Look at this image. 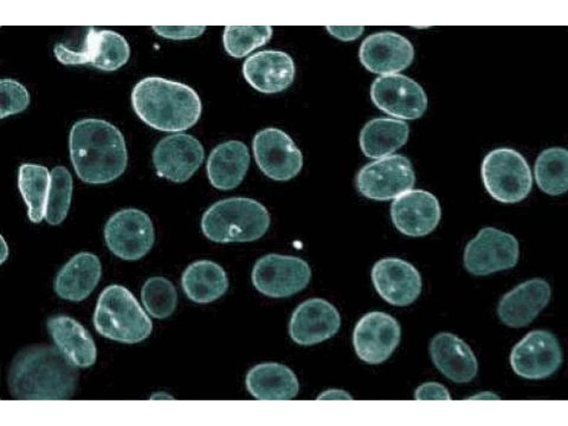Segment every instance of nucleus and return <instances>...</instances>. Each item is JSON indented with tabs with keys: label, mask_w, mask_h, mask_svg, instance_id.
Segmentation results:
<instances>
[{
	"label": "nucleus",
	"mask_w": 568,
	"mask_h": 426,
	"mask_svg": "<svg viewBox=\"0 0 568 426\" xmlns=\"http://www.w3.org/2000/svg\"><path fill=\"white\" fill-rule=\"evenodd\" d=\"M70 159L77 175L88 184H106L125 171L128 154L121 132L99 119H83L72 126Z\"/></svg>",
	"instance_id": "f257e3e1"
},
{
	"label": "nucleus",
	"mask_w": 568,
	"mask_h": 426,
	"mask_svg": "<svg viewBox=\"0 0 568 426\" xmlns=\"http://www.w3.org/2000/svg\"><path fill=\"white\" fill-rule=\"evenodd\" d=\"M77 381L76 366L59 349L43 345L19 351L12 361L8 376L12 395L26 400L70 398Z\"/></svg>",
	"instance_id": "f03ea898"
},
{
	"label": "nucleus",
	"mask_w": 568,
	"mask_h": 426,
	"mask_svg": "<svg viewBox=\"0 0 568 426\" xmlns=\"http://www.w3.org/2000/svg\"><path fill=\"white\" fill-rule=\"evenodd\" d=\"M131 103L143 122L163 131L187 130L197 122L202 113L200 98L191 87L156 76L136 84Z\"/></svg>",
	"instance_id": "7ed1b4c3"
},
{
	"label": "nucleus",
	"mask_w": 568,
	"mask_h": 426,
	"mask_svg": "<svg viewBox=\"0 0 568 426\" xmlns=\"http://www.w3.org/2000/svg\"><path fill=\"white\" fill-rule=\"evenodd\" d=\"M271 223L267 209L258 201L235 197L216 202L203 214L204 235L217 243L248 242L261 238Z\"/></svg>",
	"instance_id": "20e7f679"
},
{
	"label": "nucleus",
	"mask_w": 568,
	"mask_h": 426,
	"mask_svg": "<svg viewBox=\"0 0 568 426\" xmlns=\"http://www.w3.org/2000/svg\"><path fill=\"white\" fill-rule=\"evenodd\" d=\"M93 323L103 337L127 344L146 339L153 329L151 319L133 295L119 285L107 286L102 292Z\"/></svg>",
	"instance_id": "39448f33"
},
{
	"label": "nucleus",
	"mask_w": 568,
	"mask_h": 426,
	"mask_svg": "<svg viewBox=\"0 0 568 426\" xmlns=\"http://www.w3.org/2000/svg\"><path fill=\"white\" fill-rule=\"evenodd\" d=\"M481 176L487 192L502 203L522 201L532 186L527 160L519 152L508 148L492 150L485 155Z\"/></svg>",
	"instance_id": "423d86ee"
},
{
	"label": "nucleus",
	"mask_w": 568,
	"mask_h": 426,
	"mask_svg": "<svg viewBox=\"0 0 568 426\" xmlns=\"http://www.w3.org/2000/svg\"><path fill=\"white\" fill-rule=\"evenodd\" d=\"M53 51L62 64L90 63L104 71H114L121 67L130 55L129 43L123 36L93 26L87 28L78 43H56Z\"/></svg>",
	"instance_id": "0eeeda50"
},
{
	"label": "nucleus",
	"mask_w": 568,
	"mask_h": 426,
	"mask_svg": "<svg viewBox=\"0 0 568 426\" xmlns=\"http://www.w3.org/2000/svg\"><path fill=\"white\" fill-rule=\"evenodd\" d=\"M104 234L108 248L126 261L143 257L151 249L155 240L151 218L135 208L123 209L113 214L106 222Z\"/></svg>",
	"instance_id": "6e6552de"
},
{
	"label": "nucleus",
	"mask_w": 568,
	"mask_h": 426,
	"mask_svg": "<svg viewBox=\"0 0 568 426\" xmlns=\"http://www.w3.org/2000/svg\"><path fill=\"white\" fill-rule=\"evenodd\" d=\"M311 269L303 259L293 256L266 254L257 260L251 279L256 289L271 297H286L302 290L309 283Z\"/></svg>",
	"instance_id": "1a4fd4ad"
},
{
	"label": "nucleus",
	"mask_w": 568,
	"mask_h": 426,
	"mask_svg": "<svg viewBox=\"0 0 568 426\" xmlns=\"http://www.w3.org/2000/svg\"><path fill=\"white\" fill-rule=\"evenodd\" d=\"M415 175L410 160L400 154L392 155L363 166L356 178L358 191L364 197L386 201L410 190Z\"/></svg>",
	"instance_id": "9d476101"
},
{
	"label": "nucleus",
	"mask_w": 568,
	"mask_h": 426,
	"mask_svg": "<svg viewBox=\"0 0 568 426\" xmlns=\"http://www.w3.org/2000/svg\"><path fill=\"white\" fill-rule=\"evenodd\" d=\"M514 236L493 227H484L466 244L464 265L475 275H486L514 267L519 258Z\"/></svg>",
	"instance_id": "9b49d317"
},
{
	"label": "nucleus",
	"mask_w": 568,
	"mask_h": 426,
	"mask_svg": "<svg viewBox=\"0 0 568 426\" xmlns=\"http://www.w3.org/2000/svg\"><path fill=\"white\" fill-rule=\"evenodd\" d=\"M252 148L258 167L273 180H289L302 168L300 150L291 137L279 129L269 127L257 132Z\"/></svg>",
	"instance_id": "f8f14e48"
},
{
	"label": "nucleus",
	"mask_w": 568,
	"mask_h": 426,
	"mask_svg": "<svg viewBox=\"0 0 568 426\" xmlns=\"http://www.w3.org/2000/svg\"><path fill=\"white\" fill-rule=\"evenodd\" d=\"M562 361L556 337L545 330L527 334L513 348L510 364L514 372L527 379H542L553 374Z\"/></svg>",
	"instance_id": "ddd939ff"
},
{
	"label": "nucleus",
	"mask_w": 568,
	"mask_h": 426,
	"mask_svg": "<svg viewBox=\"0 0 568 426\" xmlns=\"http://www.w3.org/2000/svg\"><path fill=\"white\" fill-rule=\"evenodd\" d=\"M371 98L383 112L403 119H418L427 107V97L422 87L401 74L377 77L371 87Z\"/></svg>",
	"instance_id": "4468645a"
},
{
	"label": "nucleus",
	"mask_w": 568,
	"mask_h": 426,
	"mask_svg": "<svg viewBox=\"0 0 568 426\" xmlns=\"http://www.w3.org/2000/svg\"><path fill=\"white\" fill-rule=\"evenodd\" d=\"M401 329L390 315L373 311L364 315L353 332V345L360 359L370 364L387 360L399 344Z\"/></svg>",
	"instance_id": "2eb2a0df"
},
{
	"label": "nucleus",
	"mask_w": 568,
	"mask_h": 426,
	"mask_svg": "<svg viewBox=\"0 0 568 426\" xmlns=\"http://www.w3.org/2000/svg\"><path fill=\"white\" fill-rule=\"evenodd\" d=\"M152 158L158 176L181 183L188 180L202 165L204 151L193 136L178 133L160 140Z\"/></svg>",
	"instance_id": "dca6fc26"
},
{
	"label": "nucleus",
	"mask_w": 568,
	"mask_h": 426,
	"mask_svg": "<svg viewBox=\"0 0 568 426\" xmlns=\"http://www.w3.org/2000/svg\"><path fill=\"white\" fill-rule=\"evenodd\" d=\"M371 280L380 296L390 305L407 306L413 303L422 290V278L410 263L398 258H384L371 269Z\"/></svg>",
	"instance_id": "f3484780"
},
{
	"label": "nucleus",
	"mask_w": 568,
	"mask_h": 426,
	"mask_svg": "<svg viewBox=\"0 0 568 426\" xmlns=\"http://www.w3.org/2000/svg\"><path fill=\"white\" fill-rule=\"evenodd\" d=\"M441 207L437 197L424 190H411L399 195L390 206V217L402 234L420 237L429 234L438 225Z\"/></svg>",
	"instance_id": "a211bd4d"
},
{
	"label": "nucleus",
	"mask_w": 568,
	"mask_h": 426,
	"mask_svg": "<svg viewBox=\"0 0 568 426\" xmlns=\"http://www.w3.org/2000/svg\"><path fill=\"white\" fill-rule=\"evenodd\" d=\"M337 308L322 298H310L294 310L289 323L291 339L300 345H312L331 338L339 330Z\"/></svg>",
	"instance_id": "6ab92c4d"
},
{
	"label": "nucleus",
	"mask_w": 568,
	"mask_h": 426,
	"mask_svg": "<svg viewBox=\"0 0 568 426\" xmlns=\"http://www.w3.org/2000/svg\"><path fill=\"white\" fill-rule=\"evenodd\" d=\"M414 54L411 43L391 31L369 35L361 43L359 52L360 62L368 70L388 75L409 67Z\"/></svg>",
	"instance_id": "aec40b11"
},
{
	"label": "nucleus",
	"mask_w": 568,
	"mask_h": 426,
	"mask_svg": "<svg viewBox=\"0 0 568 426\" xmlns=\"http://www.w3.org/2000/svg\"><path fill=\"white\" fill-rule=\"evenodd\" d=\"M242 72L256 90L272 94L287 89L293 82L295 67L288 53L264 50L253 53L244 62Z\"/></svg>",
	"instance_id": "412c9836"
},
{
	"label": "nucleus",
	"mask_w": 568,
	"mask_h": 426,
	"mask_svg": "<svg viewBox=\"0 0 568 426\" xmlns=\"http://www.w3.org/2000/svg\"><path fill=\"white\" fill-rule=\"evenodd\" d=\"M550 296L546 280L540 278L527 280L502 297L497 310L498 317L510 327H525L548 304Z\"/></svg>",
	"instance_id": "4be33fe9"
},
{
	"label": "nucleus",
	"mask_w": 568,
	"mask_h": 426,
	"mask_svg": "<svg viewBox=\"0 0 568 426\" xmlns=\"http://www.w3.org/2000/svg\"><path fill=\"white\" fill-rule=\"evenodd\" d=\"M431 359L437 368L453 382L471 381L478 371L476 358L462 339L449 332L436 334L430 344Z\"/></svg>",
	"instance_id": "5701e85b"
},
{
	"label": "nucleus",
	"mask_w": 568,
	"mask_h": 426,
	"mask_svg": "<svg viewBox=\"0 0 568 426\" xmlns=\"http://www.w3.org/2000/svg\"><path fill=\"white\" fill-rule=\"evenodd\" d=\"M102 275L99 258L89 252L72 256L59 271L54 290L65 300L78 302L87 298L97 285Z\"/></svg>",
	"instance_id": "b1692460"
},
{
	"label": "nucleus",
	"mask_w": 568,
	"mask_h": 426,
	"mask_svg": "<svg viewBox=\"0 0 568 426\" xmlns=\"http://www.w3.org/2000/svg\"><path fill=\"white\" fill-rule=\"evenodd\" d=\"M250 164L248 147L240 141L231 140L217 145L207 162V174L211 185L221 190L236 187L244 180Z\"/></svg>",
	"instance_id": "393cba45"
},
{
	"label": "nucleus",
	"mask_w": 568,
	"mask_h": 426,
	"mask_svg": "<svg viewBox=\"0 0 568 426\" xmlns=\"http://www.w3.org/2000/svg\"><path fill=\"white\" fill-rule=\"evenodd\" d=\"M48 332L58 349L76 366L87 368L97 358V349L89 332L77 320L65 315L50 317Z\"/></svg>",
	"instance_id": "a878e982"
},
{
	"label": "nucleus",
	"mask_w": 568,
	"mask_h": 426,
	"mask_svg": "<svg viewBox=\"0 0 568 426\" xmlns=\"http://www.w3.org/2000/svg\"><path fill=\"white\" fill-rule=\"evenodd\" d=\"M248 392L261 400H287L295 398L299 383L293 371L274 362L263 363L251 368L246 377Z\"/></svg>",
	"instance_id": "bb28decb"
},
{
	"label": "nucleus",
	"mask_w": 568,
	"mask_h": 426,
	"mask_svg": "<svg viewBox=\"0 0 568 426\" xmlns=\"http://www.w3.org/2000/svg\"><path fill=\"white\" fill-rule=\"evenodd\" d=\"M181 285L190 300L197 303H209L226 293L229 281L221 266L209 260H200L185 268Z\"/></svg>",
	"instance_id": "cd10ccee"
},
{
	"label": "nucleus",
	"mask_w": 568,
	"mask_h": 426,
	"mask_svg": "<svg viewBox=\"0 0 568 426\" xmlns=\"http://www.w3.org/2000/svg\"><path fill=\"white\" fill-rule=\"evenodd\" d=\"M408 124L400 119L379 117L367 122L361 131L359 144L364 155L371 158L387 156L408 141Z\"/></svg>",
	"instance_id": "c85d7f7f"
},
{
	"label": "nucleus",
	"mask_w": 568,
	"mask_h": 426,
	"mask_svg": "<svg viewBox=\"0 0 568 426\" xmlns=\"http://www.w3.org/2000/svg\"><path fill=\"white\" fill-rule=\"evenodd\" d=\"M50 185V173L45 166L24 163L18 173V187L28 207V217L33 223L45 217Z\"/></svg>",
	"instance_id": "c756f323"
},
{
	"label": "nucleus",
	"mask_w": 568,
	"mask_h": 426,
	"mask_svg": "<svg viewBox=\"0 0 568 426\" xmlns=\"http://www.w3.org/2000/svg\"><path fill=\"white\" fill-rule=\"evenodd\" d=\"M568 153L565 148L553 147L537 156L534 174L538 187L550 195H559L568 187Z\"/></svg>",
	"instance_id": "7c9ffc66"
},
{
	"label": "nucleus",
	"mask_w": 568,
	"mask_h": 426,
	"mask_svg": "<svg viewBox=\"0 0 568 426\" xmlns=\"http://www.w3.org/2000/svg\"><path fill=\"white\" fill-rule=\"evenodd\" d=\"M72 188V178L68 170L64 166L55 167L50 173V185L45 213V219L49 224L58 225L67 217Z\"/></svg>",
	"instance_id": "2f4dec72"
},
{
	"label": "nucleus",
	"mask_w": 568,
	"mask_h": 426,
	"mask_svg": "<svg viewBox=\"0 0 568 426\" xmlns=\"http://www.w3.org/2000/svg\"><path fill=\"white\" fill-rule=\"evenodd\" d=\"M273 28L269 26H226L223 44L226 53L236 58H243L270 40Z\"/></svg>",
	"instance_id": "473e14b6"
},
{
	"label": "nucleus",
	"mask_w": 568,
	"mask_h": 426,
	"mask_svg": "<svg viewBox=\"0 0 568 426\" xmlns=\"http://www.w3.org/2000/svg\"><path fill=\"white\" fill-rule=\"evenodd\" d=\"M141 296L147 312L157 319L169 317L176 307L175 288L169 280L161 276L148 278L142 287Z\"/></svg>",
	"instance_id": "72a5a7b5"
},
{
	"label": "nucleus",
	"mask_w": 568,
	"mask_h": 426,
	"mask_svg": "<svg viewBox=\"0 0 568 426\" xmlns=\"http://www.w3.org/2000/svg\"><path fill=\"white\" fill-rule=\"evenodd\" d=\"M29 102V94L23 85L13 79L1 80V119L23 111Z\"/></svg>",
	"instance_id": "f704fd0d"
},
{
	"label": "nucleus",
	"mask_w": 568,
	"mask_h": 426,
	"mask_svg": "<svg viewBox=\"0 0 568 426\" xmlns=\"http://www.w3.org/2000/svg\"><path fill=\"white\" fill-rule=\"evenodd\" d=\"M152 28L159 36L173 40H187L201 36L206 27L202 26H153Z\"/></svg>",
	"instance_id": "c9c22d12"
},
{
	"label": "nucleus",
	"mask_w": 568,
	"mask_h": 426,
	"mask_svg": "<svg viewBox=\"0 0 568 426\" xmlns=\"http://www.w3.org/2000/svg\"><path fill=\"white\" fill-rule=\"evenodd\" d=\"M416 399H449V393L445 387L437 383H425L419 386L415 393Z\"/></svg>",
	"instance_id": "e433bc0d"
},
{
	"label": "nucleus",
	"mask_w": 568,
	"mask_h": 426,
	"mask_svg": "<svg viewBox=\"0 0 568 426\" xmlns=\"http://www.w3.org/2000/svg\"><path fill=\"white\" fill-rule=\"evenodd\" d=\"M329 32L336 38L343 40L358 38L363 32L364 27H327Z\"/></svg>",
	"instance_id": "4c0bfd02"
}]
</instances>
